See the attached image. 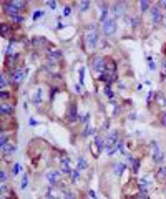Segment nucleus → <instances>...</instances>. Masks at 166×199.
<instances>
[{
  "label": "nucleus",
  "mask_w": 166,
  "mask_h": 199,
  "mask_svg": "<svg viewBox=\"0 0 166 199\" xmlns=\"http://www.w3.org/2000/svg\"><path fill=\"white\" fill-rule=\"evenodd\" d=\"M20 172V164H15L13 166V174H18Z\"/></svg>",
  "instance_id": "38"
},
{
  "label": "nucleus",
  "mask_w": 166,
  "mask_h": 199,
  "mask_svg": "<svg viewBox=\"0 0 166 199\" xmlns=\"http://www.w3.org/2000/svg\"><path fill=\"white\" fill-rule=\"evenodd\" d=\"M139 164H141V161H139V159H136V161H135V164H133V172H138Z\"/></svg>",
  "instance_id": "26"
},
{
  "label": "nucleus",
  "mask_w": 166,
  "mask_h": 199,
  "mask_svg": "<svg viewBox=\"0 0 166 199\" xmlns=\"http://www.w3.org/2000/svg\"><path fill=\"white\" fill-rule=\"evenodd\" d=\"M0 179H2V184H5V181H7V172L5 171L0 172Z\"/></svg>",
  "instance_id": "31"
},
{
  "label": "nucleus",
  "mask_w": 166,
  "mask_h": 199,
  "mask_svg": "<svg viewBox=\"0 0 166 199\" xmlns=\"http://www.w3.org/2000/svg\"><path fill=\"white\" fill-rule=\"evenodd\" d=\"M2 151H4V156H12V154L15 153V146L12 144V143H7L5 146H2Z\"/></svg>",
  "instance_id": "14"
},
{
  "label": "nucleus",
  "mask_w": 166,
  "mask_h": 199,
  "mask_svg": "<svg viewBox=\"0 0 166 199\" xmlns=\"http://www.w3.org/2000/svg\"><path fill=\"white\" fill-rule=\"evenodd\" d=\"M88 134H93V128H86V130H85L83 136H88Z\"/></svg>",
  "instance_id": "35"
},
{
  "label": "nucleus",
  "mask_w": 166,
  "mask_h": 199,
  "mask_svg": "<svg viewBox=\"0 0 166 199\" xmlns=\"http://www.w3.org/2000/svg\"><path fill=\"white\" fill-rule=\"evenodd\" d=\"M70 12H72V8H70V7H65V8H63V17H68Z\"/></svg>",
  "instance_id": "34"
},
{
  "label": "nucleus",
  "mask_w": 166,
  "mask_h": 199,
  "mask_svg": "<svg viewBox=\"0 0 166 199\" xmlns=\"http://www.w3.org/2000/svg\"><path fill=\"white\" fill-rule=\"evenodd\" d=\"M156 100H158V103H159V105H165V98H163L161 93H156Z\"/></svg>",
  "instance_id": "28"
},
{
  "label": "nucleus",
  "mask_w": 166,
  "mask_h": 199,
  "mask_svg": "<svg viewBox=\"0 0 166 199\" xmlns=\"http://www.w3.org/2000/svg\"><path fill=\"white\" fill-rule=\"evenodd\" d=\"M151 151H153V159H155L156 163H161V161L165 159V154H163L158 143H153V144H151Z\"/></svg>",
  "instance_id": "5"
},
{
  "label": "nucleus",
  "mask_w": 166,
  "mask_h": 199,
  "mask_svg": "<svg viewBox=\"0 0 166 199\" xmlns=\"http://www.w3.org/2000/svg\"><path fill=\"white\" fill-rule=\"evenodd\" d=\"M90 2H81L80 5H78V7H80V10H86V8H90Z\"/></svg>",
  "instance_id": "25"
},
{
  "label": "nucleus",
  "mask_w": 166,
  "mask_h": 199,
  "mask_svg": "<svg viewBox=\"0 0 166 199\" xmlns=\"http://www.w3.org/2000/svg\"><path fill=\"white\" fill-rule=\"evenodd\" d=\"M139 8H141V12L145 13V12H146L148 8H150V4H148L146 0H141V2H139Z\"/></svg>",
  "instance_id": "21"
},
{
  "label": "nucleus",
  "mask_w": 166,
  "mask_h": 199,
  "mask_svg": "<svg viewBox=\"0 0 166 199\" xmlns=\"http://www.w3.org/2000/svg\"><path fill=\"white\" fill-rule=\"evenodd\" d=\"M125 22H126L128 25H131V27H136V25H138V20H136V17H133L131 13H130V15H125Z\"/></svg>",
  "instance_id": "15"
},
{
  "label": "nucleus",
  "mask_w": 166,
  "mask_h": 199,
  "mask_svg": "<svg viewBox=\"0 0 166 199\" xmlns=\"http://www.w3.org/2000/svg\"><path fill=\"white\" fill-rule=\"evenodd\" d=\"M150 17H151V22H153V25H158V23L163 20L161 8H159L158 5H155V7H151V10H150Z\"/></svg>",
  "instance_id": "3"
},
{
  "label": "nucleus",
  "mask_w": 166,
  "mask_h": 199,
  "mask_svg": "<svg viewBox=\"0 0 166 199\" xmlns=\"http://www.w3.org/2000/svg\"><path fill=\"white\" fill-rule=\"evenodd\" d=\"M0 86H2V88H5V86H7V77H5V75H2V81H0Z\"/></svg>",
  "instance_id": "30"
},
{
  "label": "nucleus",
  "mask_w": 166,
  "mask_h": 199,
  "mask_svg": "<svg viewBox=\"0 0 166 199\" xmlns=\"http://www.w3.org/2000/svg\"><path fill=\"white\" fill-rule=\"evenodd\" d=\"M113 169H115V174H116V176H121V174H123V171H125V164H123V163H116V164L113 166Z\"/></svg>",
  "instance_id": "16"
},
{
  "label": "nucleus",
  "mask_w": 166,
  "mask_h": 199,
  "mask_svg": "<svg viewBox=\"0 0 166 199\" xmlns=\"http://www.w3.org/2000/svg\"><path fill=\"white\" fill-rule=\"evenodd\" d=\"M10 5H13V7H15L17 10L20 12V8H23V7H25V2H10Z\"/></svg>",
  "instance_id": "22"
},
{
  "label": "nucleus",
  "mask_w": 166,
  "mask_h": 199,
  "mask_svg": "<svg viewBox=\"0 0 166 199\" xmlns=\"http://www.w3.org/2000/svg\"><path fill=\"white\" fill-rule=\"evenodd\" d=\"M4 8H5V13H7V15H10V17H13V18L20 15V12L17 10L13 5H10V4H5V5H4Z\"/></svg>",
  "instance_id": "11"
},
{
  "label": "nucleus",
  "mask_w": 166,
  "mask_h": 199,
  "mask_svg": "<svg viewBox=\"0 0 166 199\" xmlns=\"http://www.w3.org/2000/svg\"><path fill=\"white\" fill-rule=\"evenodd\" d=\"M83 77H85V70L81 68L80 70V83H83V81H85V80H83Z\"/></svg>",
  "instance_id": "37"
},
{
  "label": "nucleus",
  "mask_w": 166,
  "mask_h": 199,
  "mask_svg": "<svg viewBox=\"0 0 166 199\" xmlns=\"http://www.w3.org/2000/svg\"><path fill=\"white\" fill-rule=\"evenodd\" d=\"M32 100H33L35 105H40V103H42V90H37V91L33 93V98H32Z\"/></svg>",
  "instance_id": "18"
},
{
  "label": "nucleus",
  "mask_w": 166,
  "mask_h": 199,
  "mask_svg": "<svg viewBox=\"0 0 166 199\" xmlns=\"http://www.w3.org/2000/svg\"><path fill=\"white\" fill-rule=\"evenodd\" d=\"M88 119H90V113H86V115L81 118V121H83V123H88Z\"/></svg>",
  "instance_id": "40"
},
{
  "label": "nucleus",
  "mask_w": 166,
  "mask_h": 199,
  "mask_svg": "<svg viewBox=\"0 0 166 199\" xmlns=\"http://www.w3.org/2000/svg\"><path fill=\"white\" fill-rule=\"evenodd\" d=\"M62 199H75V194L72 191H63L62 192Z\"/></svg>",
  "instance_id": "20"
},
{
  "label": "nucleus",
  "mask_w": 166,
  "mask_h": 199,
  "mask_svg": "<svg viewBox=\"0 0 166 199\" xmlns=\"http://www.w3.org/2000/svg\"><path fill=\"white\" fill-rule=\"evenodd\" d=\"M98 40H100V33H98L97 27L91 25L90 32L86 33V45H88V48H95L98 45Z\"/></svg>",
  "instance_id": "1"
},
{
  "label": "nucleus",
  "mask_w": 166,
  "mask_h": 199,
  "mask_svg": "<svg viewBox=\"0 0 166 199\" xmlns=\"http://www.w3.org/2000/svg\"><path fill=\"white\" fill-rule=\"evenodd\" d=\"M0 143H2V146L7 144V134L5 133H2V139H0Z\"/></svg>",
  "instance_id": "33"
},
{
  "label": "nucleus",
  "mask_w": 166,
  "mask_h": 199,
  "mask_svg": "<svg viewBox=\"0 0 166 199\" xmlns=\"http://www.w3.org/2000/svg\"><path fill=\"white\" fill-rule=\"evenodd\" d=\"M46 179L50 183V186H57L60 183V172L58 171H48L46 172Z\"/></svg>",
  "instance_id": "9"
},
{
  "label": "nucleus",
  "mask_w": 166,
  "mask_h": 199,
  "mask_svg": "<svg viewBox=\"0 0 166 199\" xmlns=\"http://www.w3.org/2000/svg\"><path fill=\"white\" fill-rule=\"evenodd\" d=\"M60 171L63 172V174H70V172L73 171L72 169V164H70V158H62L60 159Z\"/></svg>",
  "instance_id": "8"
},
{
  "label": "nucleus",
  "mask_w": 166,
  "mask_h": 199,
  "mask_svg": "<svg viewBox=\"0 0 166 199\" xmlns=\"http://www.w3.org/2000/svg\"><path fill=\"white\" fill-rule=\"evenodd\" d=\"M111 15L116 17V18L123 15V5H121V4H115V5H113V7H111Z\"/></svg>",
  "instance_id": "13"
},
{
  "label": "nucleus",
  "mask_w": 166,
  "mask_h": 199,
  "mask_svg": "<svg viewBox=\"0 0 166 199\" xmlns=\"http://www.w3.org/2000/svg\"><path fill=\"white\" fill-rule=\"evenodd\" d=\"M27 184H28L27 174H23V179H22V189H25V188H27Z\"/></svg>",
  "instance_id": "29"
},
{
  "label": "nucleus",
  "mask_w": 166,
  "mask_h": 199,
  "mask_svg": "<svg viewBox=\"0 0 166 199\" xmlns=\"http://www.w3.org/2000/svg\"><path fill=\"white\" fill-rule=\"evenodd\" d=\"M161 77L166 78V60L163 61V70H161Z\"/></svg>",
  "instance_id": "32"
},
{
  "label": "nucleus",
  "mask_w": 166,
  "mask_h": 199,
  "mask_svg": "<svg viewBox=\"0 0 166 199\" xmlns=\"http://www.w3.org/2000/svg\"><path fill=\"white\" fill-rule=\"evenodd\" d=\"M88 168V163H86L85 158H78V164H77V169H80V171H83V169Z\"/></svg>",
  "instance_id": "17"
},
{
  "label": "nucleus",
  "mask_w": 166,
  "mask_h": 199,
  "mask_svg": "<svg viewBox=\"0 0 166 199\" xmlns=\"http://www.w3.org/2000/svg\"><path fill=\"white\" fill-rule=\"evenodd\" d=\"M70 178H72V183H77L80 179V169H73V171L70 172Z\"/></svg>",
  "instance_id": "19"
},
{
  "label": "nucleus",
  "mask_w": 166,
  "mask_h": 199,
  "mask_svg": "<svg viewBox=\"0 0 166 199\" xmlns=\"http://www.w3.org/2000/svg\"><path fill=\"white\" fill-rule=\"evenodd\" d=\"M0 111H2V115L5 116H10L12 113H13V106H12V103H2V106H0Z\"/></svg>",
  "instance_id": "12"
},
{
  "label": "nucleus",
  "mask_w": 166,
  "mask_h": 199,
  "mask_svg": "<svg viewBox=\"0 0 166 199\" xmlns=\"http://www.w3.org/2000/svg\"><path fill=\"white\" fill-rule=\"evenodd\" d=\"M116 32V20L115 18H108L103 23V33L105 35H113Z\"/></svg>",
  "instance_id": "4"
},
{
  "label": "nucleus",
  "mask_w": 166,
  "mask_h": 199,
  "mask_svg": "<svg viewBox=\"0 0 166 199\" xmlns=\"http://www.w3.org/2000/svg\"><path fill=\"white\" fill-rule=\"evenodd\" d=\"M0 96H2V100H4V101H5V100L8 98V91H5V90H2V95H0Z\"/></svg>",
  "instance_id": "36"
},
{
  "label": "nucleus",
  "mask_w": 166,
  "mask_h": 199,
  "mask_svg": "<svg viewBox=\"0 0 166 199\" xmlns=\"http://www.w3.org/2000/svg\"><path fill=\"white\" fill-rule=\"evenodd\" d=\"M23 77H25V70L23 68H17L15 71L10 73V80L13 81V83H17V85L23 81Z\"/></svg>",
  "instance_id": "6"
},
{
  "label": "nucleus",
  "mask_w": 166,
  "mask_h": 199,
  "mask_svg": "<svg viewBox=\"0 0 166 199\" xmlns=\"http://www.w3.org/2000/svg\"><path fill=\"white\" fill-rule=\"evenodd\" d=\"M105 93H106V96H108V98H113V91H111V88H110V85H106V86H105Z\"/></svg>",
  "instance_id": "24"
},
{
  "label": "nucleus",
  "mask_w": 166,
  "mask_h": 199,
  "mask_svg": "<svg viewBox=\"0 0 166 199\" xmlns=\"http://www.w3.org/2000/svg\"><path fill=\"white\" fill-rule=\"evenodd\" d=\"M46 5H48V7H50V8H55V7H57V4H55V2H48V4H46Z\"/></svg>",
  "instance_id": "42"
},
{
  "label": "nucleus",
  "mask_w": 166,
  "mask_h": 199,
  "mask_svg": "<svg viewBox=\"0 0 166 199\" xmlns=\"http://www.w3.org/2000/svg\"><path fill=\"white\" fill-rule=\"evenodd\" d=\"M163 20H165V28H166V15H165V17H163Z\"/></svg>",
  "instance_id": "44"
},
{
  "label": "nucleus",
  "mask_w": 166,
  "mask_h": 199,
  "mask_svg": "<svg viewBox=\"0 0 166 199\" xmlns=\"http://www.w3.org/2000/svg\"><path fill=\"white\" fill-rule=\"evenodd\" d=\"M48 57H50V58H60V57H62V55H60V52H57V50H55V52H52V53H48Z\"/></svg>",
  "instance_id": "27"
},
{
  "label": "nucleus",
  "mask_w": 166,
  "mask_h": 199,
  "mask_svg": "<svg viewBox=\"0 0 166 199\" xmlns=\"http://www.w3.org/2000/svg\"><path fill=\"white\" fill-rule=\"evenodd\" d=\"M91 66L95 71H105V66H106V60H105L101 55H95V57L91 58Z\"/></svg>",
  "instance_id": "2"
},
{
  "label": "nucleus",
  "mask_w": 166,
  "mask_h": 199,
  "mask_svg": "<svg viewBox=\"0 0 166 199\" xmlns=\"http://www.w3.org/2000/svg\"><path fill=\"white\" fill-rule=\"evenodd\" d=\"M7 32H8V27H7V25H2V33L7 35Z\"/></svg>",
  "instance_id": "41"
},
{
  "label": "nucleus",
  "mask_w": 166,
  "mask_h": 199,
  "mask_svg": "<svg viewBox=\"0 0 166 199\" xmlns=\"http://www.w3.org/2000/svg\"><path fill=\"white\" fill-rule=\"evenodd\" d=\"M158 7H159V8H166V0H165V2H161V4L158 5Z\"/></svg>",
  "instance_id": "43"
},
{
  "label": "nucleus",
  "mask_w": 166,
  "mask_h": 199,
  "mask_svg": "<svg viewBox=\"0 0 166 199\" xmlns=\"http://www.w3.org/2000/svg\"><path fill=\"white\" fill-rule=\"evenodd\" d=\"M42 17H43V12H42V10H37V12L33 13V20H35V22H37V20H40Z\"/></svg>",
  "instance_id": "23"
},
{
  "label": "nucleus",
  "mask_w": 166,
  "mask_h": 199,
  "mask_svg": "<svg viewBox=\"0 0 166 199\" xmlns=\"http://www.w3.org/2000/svg\"><path fill=\"white\" fill-rule=\"evenodd\" d=\"M161 123L163 126H166V113H161Z\"/></svg>",
  "instance_id": "39"
},
{
  "label": "nucleus",
  "mask_w": 166,
  "mask_h": 199,
  "mask_svg": "<svg viewBox=\"0 0 166 199\" xmlns=\"http://www.w3.org/2000/svg\"><path fill=\"white\" fill-rule=\"evenodd\" d=\"M155 178H156V181H158V183L166 184V168H165V166H161V168L156 171Z\"/></svg>",
  "instance_id": "10"
},
{
  "label": "nucleus",
  "mask_w": 166,
  "mask_h": 199,
  "mask_svg": "<svg viewBox=\"0 0 166 199\" xmlns=\"http://www.w3.org/2000/svg\"><path fill=\"white\" fill-rule=\"evenodd\" d=\"M78 119V108L77 105H70L68 113H66V121L68 123H75Z\"/></svg>",
  "instance_id": "7"
}]
</instances>
